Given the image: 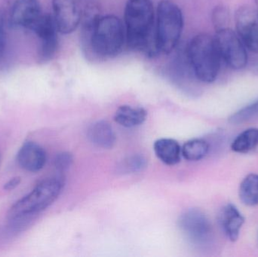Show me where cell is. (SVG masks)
Instances as JSON below:
<instances>
[{"label":"cell","mask_w":258,"mask_h":257,"mask_svg":"<svg viewBox=\"0 0 258 257\" xmlns=\"http://www.w3.org/2000/svg\"><path fill=\"white\" fill-rule=\"evenodd\" d=\"M80 42L89 60L113 58L126 43L125 25L118 17L100 15L95 5H89L82 15Z\"/></svg>","instance_id":"obj_1"},{"label":"cell","mask_w":258,"mask_h":257,"mask_svg":"<svg viewBox=\"0 0 258 257\" xmlns=\"http://www.w3.org/2000/svg\"><path fill=\"white\" fill-rule=\"evenodd\" d=\"M126 44L130 49L153 57L160 52L151 0H128L125 8Z\"/></svg>","instance_id":"obj_2"},{"label":"cell","mask_w":258,"mask_h":257,"mask_svg":"<svg viewBox=\"0 0 258 257\" xmlns=\"http://www.w3.org/2000/svg\"><path fill=\"white\" fill-rule=\"evenodd\" d=\"M186 51L198 81L204 83L215 81L222 60L215 37L207 33L197 35L188 44Z\"/></svg>","instance_id":"obj_3"},{"label":"cell","mask_w":258,"mask_h":257,"mask_svg":"<svg viewBox=\"0 0 258 257\" xmlns=\"http://www.w3.org/2000/svg\"><path fill=\"white\" fill-rule=\"evenodd\" d=\"M183 28V17L180 8L169 0L159 3L156 31L160 52L170 54L178 45Z\"/></svg>","instance_id":"obj_4"},{"label":"cell","mask_w":258,"mask_h":257,"mask_svg":"<svg viewBox=\"0 0 258 257\" xmlns=\"http://www.w3.org/2000/svg\"><path fill=\"white\" fill-rule=\"evenodd\" d=\"M63 186V182L58 178H49L42 181L11 208L9 218L18 220L43 211L57 199Z\"/></svg>","instance_id":"obj_5"},{"label":"cell","mask_w":258,"mask_h":257,"mask_svg":"<svg viewBox=\"0 0 258 257\" xmlns=\"http://www.w3.org/2000/svg\"><path fill=\"white\" fill-rule=\"evenodd\" d=\"M179 226L186 238L197 247H206L212 244V224L200 209L191 208L183 212L179 220Z\"/></svg>","instance_id":"obj_6"},{"label":"cell","mask_w":258,"mask_h":257,"mask_svg":"<svg viewBox=\"0 0 258 257\" xmlns=\"http://www.w3.org/2000/svg\"><path fill=\"white\" fill-rule=\"evenodd\" d=\"M221 60L233 69H243L248 63L246 47L237 33L231 29L216 31L215 36Z\"/></svg>","instance_id":"obj_7"},{"label":"cell","mask_w":258,"mask_h":257,"mask_svg":"<svg viewBox=\"0 0 258 257\" xmlns=\"http://www.w3.org/2000/svg\"><path fill=\"white\" fill-rule=\"evenodd\" d=\"M52 9V16L60 33H73L80 25L83 15L80 0H53Z\"/></svg>","instance_id":"obj_8"},{"label":"cell","mask_w":258,"mask_h":257,"mask_svg":"<svg viewBox=\"0 0 258 257\" xmlns=\"http://www.w3.org/2000/svg\"><path fill=\"white\" fill-rule=\"evenodd\" d=\"M237 34L246 48L258 54V11L241 6L235 15Z\"/></svg>","instance_id":"obj_9"},{"label":"cell","mask_w":258,"mask_h":257,"mask_svg":"<svg viewBox=\"0 0 258 257\" xmlns=\"http://www.w3.org/2000/svg\"><path fill=\"white\" fill-rule=\"evenodd\" d=\"M33 32L39 39L38 57L39 61L47 62L52 59L57 48V30L54 18L49 14H44Z\"/></svg>","instance_id":"obj_10"},{"label":"cell","mask_w":258,"mask_h":257,"mask_svg":"<svg viewBox=\"0 0 258 257\" xmlns=\"http://www.w3.org/2000/svg\"><path fill=\"white\" fill-rule=\"evenodd\" d=\"M43 15L39 0H16L11 11V24L33 31Z\"/></svg>","instance_id":"obj_11"},{"label":"cell","mask_w":258,"mask_h":257,"mask_svg":"<svg viewBox=\"0 0 258 257\" xmlns=\"http://www.w3.org/2000/svg\"><path fill=\"white\" fill-rule=\"evenodd\" d=\"M245 218L236 206L227 204L218 214V223L224 235L231 241H237Z\"/></svg>","instance_id":"obj_12"},{"label":"cell","mask_w":258,"mask_h":257,"mask_svg":"<svg viewBox=\"0 0 258 257\" xmlns=\"http://www.w3.org/2000/svg\"><path fill=\"white\" fill-rule=\"evenodd\" d=\"M18 162L24 170L37 172L46 162V153L43 148L34 142H27L18 153Z\"/></svg>","instance_id":"obj_13"},{"label":"cell","mask_w":258,"mask_h":257,"mask_svg":"<svg viewBox=\"0 0 258 257\" xmlns=\"http://www.w3.org/2000/svg\"><path fill=\"white\" fill-rule=\"evenodd\" d=\"M88 138L95 146L102 149H111L116 141L113 127L104 120L98 121L90 125L88 129Z\"/></svg>","instance_id":"obj_14"},{"label":"cell","mask_w":258,"mask_h":257,"mask_svg":"<svg viewBox=\"0 0 258 257\" xmlns=\"http://www.w3.org/2000/svg\"><path fill=\"white\" fill-rule=\"evenodd\" d=\"M153 149L157 158L167 165H174L180 161L181 149L179 143L173 139L162 138L156 140Z\"/></svg>","instance_id":"obj_15"},{"label":"cell","mask_w":258,"mask_h":257,"mask_svg":"<svg viewBox=\"0 0 258 257\" xmlns=\"http://www.w3.org/2000/svg\"><path fill=\"white\" fill-rule=\"evenodd\" d=\"M147 111L141 107L121 106L115 113L114 120L125 128H134L145 122Z\"/></svg>","instance_id":"obj_16"},{"label":"cell","mask_w":258,"mask_h":257,"mask_svg":"<svg viewBox=\"0 0 258 257\" xmlns=\"http://www.w3.org/2000/svg\"><path fill=\"white\" fill-rule=\"evenodd\" d=\"M239 199L247 206L258 205V175H248L241 183Z\"/></svg>","instance_id":"obj_17"},{"label":"cell","mask_w":258,"mask_h":257,"mask_svg":"<svg viewBox=\"0 0 258 257\" xmlns=\"http://www.w3.org/2000/svg\"><path fill=\"white\" fill-rule=\"evenodd\" d=\"M258 146V128L245 130L239 134L231 144V149L237 153H247Z\"/></svg>","instance_id":"obj_18"},{"label":"cell","mask_w":258,"mask_h":257,"mask_svg":"<svg viewBox=\"0 0 258 257\" xmlns=\"http://www.w3.org/2000/svg\"><path fill=\"white\" fill-rule=\"evenodd\" d=\"M210 150V144L204 139H192L186 142L181 149V155L187 161H197L204 158Z\"/></svg>","instance_id":"obj_19"},{"label":"cell","mask_w":258,"mask_h":257,"mask_svg":"<svg viewBox=\"0 0 258 257\" xmlns=\"http://www.w3.org/2000/svg\"><path fill=\"white\" fill-rule=\"evenodd\" d=\"M258 115V99L242 107L229 117L228 121L233 125H239Z\"/></svg>","instance_id":"obj_20"},{"label":"cell","mask_w":258,"mask_h":257,"mask_svg":"<svg viewBox=\"0 0 258 257\" xmlns=\"http://www.w3.org/2000/svg\"><path fill=\"white\" fill-rule=\"evenodd\" d=\"M147 165V160L142 155H133L125 158L119 164V172L122 174L135 173L142 170Z\"/></svg>","instance_id":"obj_21"},{"label":"cell","mask_w":258,"mask_h":257,"mask_svg":"<svg viewBox=\"0 0 258 257\" xmlns=\"http://www.w3.org/2000/svg\"><path fill=\"white\" fill-rule=\"evenodd\" d=\"M212 20L216 31L228 28V24L230 23V11L225 6H216L212 12Z\"/></svg>","instance_id":"obj_22"},{"label":"cell","mask_w":258,"mask_h":257,"mask_svg":"<svg viewBox=\"0 0 258 257\" xmlns=\"http://www.w3.org/2000/svg\"><path fill=\"white\" fill-rule=\"evenodd\" d=\"M54 166L60 172H64L70 168L74 162L72 154L68 152H60L54 158Z\"/></svg>","instance_id":"obj_23"},{"label":"cell","mask_w":258,"mask_h":257,"mask_svg":"<svg viewBox=\"0 0 258 257\" xmlns=\"http://www.w3.org/2000/svg\"><path fill=\"white\" fill-rule=\"evenodd\" d=\"M6 45V30H5L4 18L0 12V55L4 51Z\"/></svg>","instance_id":"obj_24"},{"label":"cell","mask_w":258,"mask_h":257,"mask_svg":"<svg viewBox=\"0 0 258 257\" xmlns=\"http://www.w3.org/2000/svg\"><path fill=\"white\" fill-rule=\"evenodd\" d=\"M20 183H21V178H19V177L12 178L9 182L5 184L4 189L5 190H9H9H14V189L16 188L19 185Z\"/></svg>","instance_id":"obj_25"}]
</instances>
